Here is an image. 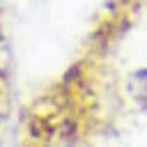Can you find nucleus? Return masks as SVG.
<instances>
[{
    "label": "nucleus",
    "instance_id": "1",
    "mask_svg": "<svg viewBox=\"0 0 147 147\" xmlns=\"http://www.w3.org/2000/svg\"><path fill=\"white\" fill-rule=\"evenodd\" d=\"M129 90H131V96L133 101L147 110V67H140L131 74L129 78Z\"/></svg>",
    "mask_w": 147,
    "mask_h": 147
},
{
    "label": "nucleus",
    "instance_id": "2",
    "mask_svg": "<svg viewBox=\"0 0 147 147\" xmlns=\"http://www.w3.org/2000/svg\"><path fill=\"white\" fill-rule=\"evenodd\" d=\"M0 48H2V30H0Z\"/></svg>",
    "mask_w": 147,
    "mask_h": 147
}]
</instances>
